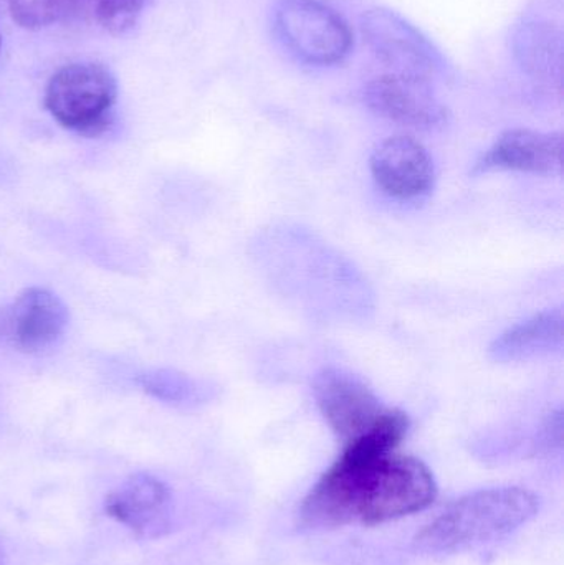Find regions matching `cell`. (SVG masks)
Here are the masks:
<instances>
[{"label":"cell","instance_id":"6da1fadb","mask_svg":"<svg viewBox=\"0 0 564 565\" xmlns=\"http://www.w3.org/2000/svg\"><path fill=\"white\" fill-rule=\"evenodd\" d=\"M436 497L433 471L417 458L347 447L305 498L298 523L310 531L374 526L419 513Z\"/></svg>","mask_w":564,"mask_h":565},{"label":"cell","instance_id":"7a4b0ae2","mask_svg":"<svg viewBox=\"0 0 564 565\" xmlns=\"http://www.w3.org/2000/svg\"><path fill=\"white\" fill-rule=\"evenodd\" d=\"M540 498L519 487L490 488L457 500L427 524L414 547L423 554H453L500 540L539 514Z\"/></svg>","mask_w":564,"mask_h":565},{"label":"cell","instance_id":"3957f363","mask_svg":"<svg viewBox=\"0 0 564 565\" xmlns=\"http://www.w3.org/2000/svg\"><path fill=\"white\" fill-rule=\"evenodd\" d=\"M118 98V83L102 63L79 62L60 68L45 89V108L62 128L78 135H102Z\"/></svg>","mask_w":564,"mask_h":565},{"label":"cell","instance_id":"277c9868","mask_svg":"<svg viewBox=\"0 0 564 565\" xmlns=\"http://www.w3.org/2000/svg\"><path fill=\"white\" fill-rule=\"evenodd\" d=\"M274 29L285 49L307 65L343 62L353 46L347 20L323 0H277Z\"/></svg>","mask_w":564,"mask_h":565},{"label":"cell","instance_id":"5b68a950","mask_svg":"<svg viewBox=\"0 0 564 565\" xmlns=\"http://www.w3.org/2000/svg\"><path fill=\"white\" fill-rule=\"evenodd\" d=\"M360 29L374 55L397 75L430 79L446 66L440 50L394 10H366L361 15Z\"/></svg>","mask_w":564,"mask_h":565},{"label":"cell","instance_id":"8992f818","mask_svg":"<svg viewBox=\"0 0 564 565\" xmlns=\"http://www.w3.org/2000/svg\"><path fill=\"white\" fill-rule=\"evenodd\" d=\"M68 321V308L60 296L32 286L0 308V345L35 354L52 348L65 334Z\"/></svg>","mask_w":564,"mask_h":565},{"label":"cell","instance_id":"52a82bcc","mask_svg":"<svg viewBox=\"0 0 564 565\" xmlns=\"http://www.w3.org/2000/svg\"><path fill=\"white\" fill-rule=\"evenodd\" d=\"M364 103L380 118L417 131H436L449 122V109L437 98L429 79L417 76H377L364 88Z\"/></svg>","mask_w":564,"mask_h":565},{"label":"cell","instance_id":"ba28073f","mask_svg":"<svg viewBox=\"0 0 564 565\" xmlns=\"http://www.w3.org/2000/svg\"><path fill=\"white\" fill-rule=\"evenodd\" d=\"M313 397L331 430L347 444L370 430L387 411L363 379L344 369L318 372Z\"/></svg>","mask_w":564,"mask_h":565},{"label":"cell","instance_id":"9c48e42d","mask_svg":"<svg viewBox=\"0 0 564 565\" xmlns=\"http://www.w3.org/2000/svg\"><path fill=\"white\" fill-rule=\"evenodd\" d=\"M105 513L139 540H159L174 526V498L159 478L132 475L106 497Z\"/></svg>","mask_w":564,"mask_h":565},{"label":"cell","instance_id":"30bf717a","mask_svg":"<svg viewBox=\"0 0 564 565\" xmlns=\"http://www.w3.org/2000/svg\"><path fill=\"white\" fill-rule=\"evenodd\" d=\"M370 168L384 194L396 201H424L436 185L433 158L419 141L407 136H393L377 145Z\"/></svg>","mask_w":564,"mask_h":565},{"label":"cell","instance_id":"8fae6325","mask_svg":"<svg viewBox=\"0 0 564 565\" xmlns=\"http://www.w3.org/2000/svg\"><path fill=\"white\" fill-rule=\"evenodd\" d=\"M563 168V138L560 132L533 129H509L476 162L472 174L523 172V174L558 175Z\"/></svg>","mask_w":564,"mask_h":565},{"label":"cell","instance_id":"7c38bea8","mask_svg":"<svg viewBox=\"0 0 564 565\" xmlns=\"http://www.w3.org/2000/svg\"><path fill=\"white\" fill-rule=\"evenodd\" d=\"M563 311L560 308L540 312L507 329L490 344V358L500 364L530 361L562 351Z\"/></svg>","mask_w":564,"mask_h":565},{"label":"cell","instance_id":"4fadbf2b","mask_svg":"<svg viewBox=\"0 0 564 565\" xmlns=\"http://www.w3.org/2000/svg\"><path fill=\"white\" fill-rule=\"evenodd\" d=\"M142 391L166 404L195 407L207 404L217 395V387L211 382L192 377L172 369H156L139 375Z\"/></svg>","mask_w":564,"mask_h":565},{"label":"cell","instance_id":"5bb4252c","mask_svg":"<svg viewBox=\"0 0 564 565\" xmlns=\"http://www.w3.org/2000/svg\"><path fill=\"white\" fill-rule=\"evenodd\" d=\"M13 22L22 29L40 30L62 22L78 9L82 0H6Z\"/></svg>","mask_w":564,"mask_h":565},{"label":"cell","instance_id":"9a60e30c","mask_svg":"<svg viewBox=\"0 0 564 565\" xmlns=\"http://www.w3.org/2000/svg\"><path fill=\"white\" fill-rule=\"evenodd\" d=\"M146 0H98V20L113 35L129 32L138 22Z\"/></svg>","mask_w":564,"mask_h":565},{"label":"cell","instance_id":"2e32d148","mask_svg":"<svg viewBox=\"0 0 564 565\" xmlns=\"http://www.w3.org/2000/svg\"><path fill=\"white\" fill-rule=\"evenodd\" d=\"M0 565H2V551H0Z\"/></svg>","mask_w":564,"mask_h":565}]
</instances>
